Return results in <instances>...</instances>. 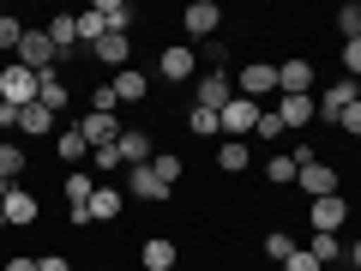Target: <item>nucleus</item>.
<instances>
[{
    "label": "nucleus",
    "mask_w": 361,
    "mask_h": 271,
    "mask_svg": "<svg viewBox=\"0 0 361 271\" xmlns=\"http://www.w3.org/2000/svg\"><path fill=\"white\" fill-rule=\"evenodd\" d=\"M18 66H30V73H61V54H54V42H49V30L42 25H30L25 30V42H18Z\"/></svg>",
    "instance_id": "obj_1"
},
{
    "label": "nucleus",
    "mask_w": 361,
    "mask_h": 271,
    "mask_svg": "<svg viewBox=\"0 0 361 271\" xmlns=\"http://www.w3.org/2000/svg\"><path fill=\"white\" fill-rule=\"evenodd\" d=\"M37 85H42V78L37 73H30V66H0V103H13V109H30V103H37Z\"/></svg>",
    "instance_id": "obj_2"
},
{
    "label": "nucleus",
    "mask_w": 361,
    "mask_h": 271,
    "mask_svg": "<svg viewBox=\"0 0 361 271\" xmlns=\"http://www.w3.org/2000/svg\"><path fill=\"white\" fill-rule=\"evenodd\" d=\"M277 90V66L271 61H247V66H235V97H271Z\"/></svg>",
    "instance_id": "obj_3"
},
{
    "label": "nucleus",
    "mask_w": 361,
    "mask_h": 271,
    "mask_svg": "<svg viewBox=\"0 0 361 271\" xmlns=\"http://www.w3.org/2000/svg\"><path fill=\"white\" fill-rule=\"evenodd\" d=\"M259 115H265V109H259L253 97H229V109H223L217 121H223V133H229V139L247 145V139H253V127H259Z\"/></svg>",
    "instance_id": "obj_4"
},
{
    "label": "nucleus",
    "mask_w": 361,
    "mask_h": 271,
    "mask_svg": "<svg viewBox=\"0 0 361 271\" xmlns=\"http://www.w3.org/2000/svg\"><path fill=\"white\" fill-rule=\"evenodd\" d=\"M0 211H6V229H30V223L42 217V205H37L30 187H6V193H0Z\"/></svg>",
    "instance_id": "obj_5"
},
{
    "label": "nucleus",
    "mask_w": 361,
    "mask_h": 271,
    "mask_svg": "<svg viewBox=\"0 0 361 271\" xmlns=\"http://www.w3.org/2000/svg\"><path fill=\"white\" fill-rule=\"evenodd\" d=\"M229 97H235V78H229V73H199V78H193V103H199V109H217V115H223Z\"/></svg>",
    "instance_id": "obj_6"
},
{
    "label": "nucleus",
    "mask_w": 361,
    "mask_h": 271,
    "mask_svg": "<svg viewBox=\"0 0 361 271\" xmlns=\"http://www.w3.org/2000/svg\"><path fill=\"white\" fill-rule=\"evenodd\" d=\"M180 25H187V37L211 42V37H217V25H223V6H217V0H187V13H180Z\"/></svg>",
    "instance_id": "obj_7"
},
{
    "label": "nucleus",
    "mask_w": 361,
    "mask_h": 271,
    "mask_svg": "<svg viewBox=\"0 0 361 271\" xmlns=\"http://www.w3.org/2000/svg\"><path fill=\"white\" fill-rule=\"evenodd\" d=\"M313 103H319V121H337L349 103H361V85H355V78H331V85L313 97Z\"/></svg>",
    "instance_id": "obj_8"
},
{
    "label": "nucleus",
    "mask_w": 361,
    "mask_h": 271,
    "mask_svg": "<svg viewBox=\"0 0 361 271\" xmlns=\"http://www.w3.org/2000/svg\"><path fill=\"white\" fill-rule=\"evenodd\" d=\"M121 205H127V193H121V187H97V193H90V205L78 211V229H85V223H115L121 217Z\"/></svg>",
    "instance_id": "obj_9"
},
{
    "label": "nucleus",
    "mask_w": 361,
    "mask_h": 271,
    "mask_svg": "<svg viewBox=\"0 0 361 271\" xmlns=\"http://www.w3.org/2000/svg\"><path fill=\"white\" fill-rule=\"evenodd\" d=\"M157 73H163L169 85H187V78H199V49H187V42H175V49H163V61H157Z\"/></svg>",
    "instance_id": "obj_10"
},
{
    "label": "nucleus",
    "mask_w": 361,
    "mask_h": 271,
    "mask_svg": "<svg viewBox=\"0 0 361 271\" xmlns=\"http://www.w3.org/2000/svg\"><path fill=\"white\" fill-rule=\"evenodd\" d=\"M295 187H301L307 199H325V193H337V163H319V157H313V163H301Z\"/></svg>",
    "instance_id": "obj_11"
},
{
    "label": "nucleus",
    "mask_w": 361,
    "mask_h": 271,
    "mask_svg": "<svg viewBox=\"0 0 361 271\" xmlns=\"http://www.w3.org/2000/svg\"><path fill=\"white\" fill-rule=\"evenodd\" d=\"M127 193H133V199H145V205H163L175 187H163V181H157V169H151V163H139V169H127Z\"/></svg>",
    "instance_id": "obj_12"
},
{
    "label": "nucleus",
    "mask_w": 361,
    "mask_h": 271,
    "mask_svg": "<svg viewBox=\"0 0 361 271\" xmlns=\"http://www.w3.org/2000/svg\"><path fill=\"white\" fill-rule=\"evenodd\" d=\"M115 151H121V169H139V163H151V157H157V145H151V133H139V127H121Z\"/></svg>",
    "instance_id": "obj_13"
},
{
    "label": "nucleus",
    "mask_w": 361,
    "mask_h": 271,
    "mask_svg": "<svg viewBox=\"0 0 361 271\" xmlns=\"http://www.w3.org/2000/svg\"><path fill=\"white\" fill-rule=\"evenodd\" d=\"M277 97H313V61H283L277 66Z\"/></svg>",
    "instance_id": "obj_14"
},
{
    "label": "nucleus",
    "mask_w": 361,
    "mask_h": 271,
    "mask_svg": "<svg viewBox=\"0 0 361 271\" xmlns=\"http://www.w3.org/2000/svg\"><path fill=\"white\" fill-rule=\"evenodd\" d=\"M343 217H349L343 193H325V199H313V205H307V223H313V229H325V235L343 229Z\"/></svg>",
    "instance_id": "obj_15"
},
{
    "label": "nucleus",
    "mask_w": 361,
    "mask_h": 271,
    "mask_svg": "<svg viewBox=\"0 0 361 271\" xmlns=\"http://www.w3.org/2000/svg\"><path fill=\"white\" fill-rule=\"evenodd\" d=\"M139 265L145 271H180V247L169 241V235H151V241L139 247Z\"/></svg>",
    "instance_id": "obj_16"
},
{
    "label": "nucleus",
    "mask_w": 361,
    "mask_h": 271,
    "mask_svg": "<svg viewBox=\"0 0 361 271\" xmlns=\"http://www.w3.org/2000/svg\"><path fill=\"white\" fill-rule=\"evenodd\" d=\"M42 30H49L54 54H61V66H66V61H73V49H78V13H54Z\"/></svg>",
    "instance_id": "obj_17"
},
{
    "label": "nucleus",
    "mask_w": 361,
    "mask_h": 271,
    "mask_svg": "<svg viewBox=\"0 0 361 271\" xmlns=\"http://www.w3.org/2000/svg\"><path fill=\"white\" fill-rule=\"evenodd\" d=\"M78 133H85L90 151H103V145L121 139V115H78Z\"/></svg>",
    "instance_id": "obj_18"
},
{
    "label": "nucleus",
    "mask_w": 361,
    "mask_h": 271,
    "mask_svg": "<svg viewBox=\"0 0 361 271\" xmlns=\"http://www.w3.org/2000/svg\"><path fill=\"white\" fill-rule=\"evenodd\" d=\"M90 13L103 18V30H121V37H133V18H139V6H133V0H97Z\"/></svg>",
    "instance_id": "obj_19"
},
{
    "label": "nucleus",
    "mask_w": 361,
    "mask_h": 271,
    "mask_svg": "<svg viewBox=\"0 0 361 271\" xmlns=\"http://www.w3.org/2000/svg\"><path fill=\"white\" fill-rule=\"evenodd\" d=\"M115 97H121V109H139L145 97H151V78H145L139 66H121L115 73Z\"/></svg>",
    "instance_id": "obj_20"
},
{
    "label": "nucleus",
    "mask_w": 361,
    "mask_h": 271,
    "mask_svg": "<svg viewBox=\"0 0 361 271\" xmlns=\"http://www.w3.org/2000/svg\"><path fill=\"white\" fill-rule=\"evenodd\" d=\"M277 115H283L289 133H301V127L319 121V103H313V97H277Z\"/></svg>",
    "instance_id": "obj_21"
},
{
    "label": "nucleus",
    "mask_w": 361,
    "mask_h": 271,
    "mask_svg": "<svg viewBox=\"0 0 361 271\" xmlns=\"http://www.w3.org/2000/svg\"><path fill=\"white\" fill-rule=\"evenodd\" d=\"M301 247H307V253L319 259V265H343V235H325V229H313Z\"/></svg>",
    "instance_id": "obj_22"
},
{
    "label": "nucleus",
    "mask_w": 361,
    "mask_h": 271,
    "mask_svg": "<svg viewBox=\"0 0 361 271\" xmlns=\"http://www.w3.org/2000/svg\"><path fill=\"white\" fill-rule=\"evenodd\" d=\"M90 54H97L103 66H127V61H133V37H121V30H109V37L97 42Z\"/></svg>",
    "instance_id": "obj_23"
},
{
    "label": "nucleus",
    "mask_w": 361,
    "mask_h": 271,
    "mask_svg": "<svg viewBox=\"0 0 361 271\" xmlns=\"http://www.w3.org/2000/svg\"><path fill=\"white\" fill-rule=\"evenodd\" d=\"M37 103H42V109H54V115H61V109L73 103V90H66V78H61V73H42V85H37Z\"/></svg>",
    "instance_id": "obj_24"
},
{
    "label": "nucleus",
    "mask_w": 361,
    "mask_h": 271,
    "mask_svg": "<svg viewBox=\"0 0 361 271\" xmlns=\"http://www.w3.org/2000/svg\"><path fill=\"white\" fill-rule=\"evenodd\" d=\"M18 175H25V145H6V139H0V193L18 187Z\"/></svg>",
    "instance_id": "obj_25"
},
{
    "label": "nucleus",
    "mask_w": 361,
    "mask_h": 271,
    "mask_svg": "<svg viewBox=\"0 0 361 271\" xmlns=\"http://www.w3.org/2000/svg\"><path fill=\"white\" fill-rule=\"evenodd\" d=\"M18 133H25V139H42V133H54V109H42V103L18 109Z\"/></svg>",
    "instance_id": "obj_26"
},
{
    "label": "nucleus",
    "mask_w": 361,
    "mask_h": 271,
    "mask_svg": "<svg viewBox=\"0 0 361 271\" xmlns=\"http://www.w3.org/2000/svg\"><path fill=\"white\" fill-rule=\"evenodd\" d=\"M90 193H97V181H90L85 169H66V205H73V217L90 205Z\"/></svg>",
    "instance_id": "obj_27"
},
{
    "label": "nucleus",
    "mask_w": 361,
    "mask_h": 271,
    "mask_svg": "<svg viewBox=\"0 0 361 271\" xmlns=\"http://www.w3.org/2000/svg\"><path fill=\"white\" fill-rule=\"evenodd\" d=\"M295 175H301V163H295L289 151H271V157H265V181H271V187H289Z\"/></svg>",
    "instance_id": "obj_28"
},
{
    "label": "nucleus",
    "mask_w": 361,
    "mask_h": 271,
    "mask_svg": "<svg viewBox=\"0 0 361 271\" xmlns=\"http://www.w3.org/2000/svg\"><path fill=\"white\" fill-rule=\"evenodd\" d=\"M217 163H223V175H241V169L253 163V151H247L241 139H223V151H217Z\"/></svg>",
    "instance_id": "obj_29"
},
{
    "label": "nucleus",
    "mask_w": 361,
    "mask_h": 271,
    "mask_svg": "<svg viewBox=\"0 0 361 271\" xmlns=\"http://www.w3.org/2000/svg\"><path fill=\"white\" fill-rule=\"evenodd\" d=\"M54 151H61V163H78V157H85L90 145H85V133H78V127H66L61 139H54Z\"/></svg>",
    "instance_id": "obj_30"
},
{
    "label": "nucleus",
    "mask_w": 361,
    "mask_h": 271,
    "mask_svg": "<svg viewBox=\"0 0 361 271\" xmlns=\"http://www.w3.org/2000/svg\"><path fill=\"white\" fill-rule=\"evenodd\" d=\"M337 30H343V42L361 37V0H343V6H337Z\"/></svg>",
    "instance_id": "obj_31"
},
{
    "label": "nucleus",
    "mask_w": 361,
    "mask_h": 271,
    "mask_svg": "<svg viewBox=\"0 0 361 271\" xmlns=\"http://www.w3.org/2000/svg\"><path fill=\"white\" fill-rule=\"evenodd\" d=\"M187 127H193L199 139H211V133H223V121H217V109H199V103H193V115H187Z\"/></svg>",
    "instance_id": "obj_32"
},
{
    "label": "nucleus",
    "mask_w": 361,
    "mask_h": 271,
    "mask_svg": "<svg viewBox=\"0 0 361 271\" xmlns=\"http://www.w3.org/2000/svg\"><path fill=\"white\" fill-rule=\"evenodd\" d=\"M103 37H109V30H103V18H97V13H78V42H85V49H97Z\"/></svg>",
    "instance_id": "obj_33"
},
{
    "label": "nucleus",
    "mask_w": 361,
    "mask_h": 271,
    "mask_svg": "<svg viewBox=\"0 0 361 271\" xmlns=\"http://www.w3.org/2000/svg\"><path fill=\"white\" fill-rule=\"evenodd\" d=\"M277 133H289V127H283V115H277V109H265V115H259V127H253V139L277 145Z\"/></svg>",
    "instance_id": "obj_34"
},
{
    "label": "nucleus",
    "mask_w": 361,
    "mask_h": 271,
    "mask_svg": "<svg viewBox=\"0 0 361 271\" xmlns=\"http://www.w3.org/2000/svg\"><path fill=\"white\" fill-rule=\"evenodd\" d=\"M151 169H157V181H163V187H180V157H163V151H157Z\"/></svg>",
    "instance_id": "obj_35"
},
{
    "label": "nucleus",
    "mask_w": 361,
    "mask_h": 271,
    "mask_svg": "<svg viewBox=\"0 0 361 271\" xmlns=\"http://www.w3.org/2000/svg\"><path fill=\"white\" fill-rule=\"evenodd\" d=\"M115 109H121L115 85H97V90H90V115H115Z\"/></svg>",
    "instance_id": "obj_36"
},
{
    "label": "nucleus",
    "mask_w": 361,
    "mask_h": 271,
    "mask_svg": "<svg viewBox=\"0 0 361 271\" xmlns=\"http://www.w3.org/2000/svg\"><path fill=\"white\" fill-rule=\"evenodd\" d=\"M265 253L277 259V265H283V259L295 253V235H283V229H271V235H265Z\"/></svg>",
    "instance_id": "obj_37"
},
{
    "label": "nucleus",
    "mask_w": 361,
    "mask_h": 271,
    "mask_svg": "<svg viewBox=\"0 0 361 271\" xmlns=\"http://www.w3.org/2000/svg\"><path fill=\"white\" fill-rule=\"evenodd\" d=\"M25 30H30V25H18V18H0V54H6V49L18 54V42H25Z\"/></svg>",
    "instance_id": "obj_38"
},
{
    "label": "nucleus",
    "mask_w": 361,
    "mask_h": 271,
    "mask_svg": "<svg viewBox=\"0 0 361 271\" xmlns=\"http://www.w3.org/2000/svg\"><path fill=\"white\" fill-rule=\"evenodd\" d=\"M343 78H355V85H361V37L343 42Z\"/></svg>",
    "instance_id": "obj_39"
},
{
    "label": "nucleus",
    "mask_w": 361,
    "mask_h": 271,
    "mask_svg": "<svg viewBox=\"0 0 361 271\" xmlns=\"http://www.w3.org/2000/svg\"><path fill=\"white\" fill-rule=\"evenodd\" d=\"M90 169H103V175H115V169H121V151H115V145H103V151H90Z\"/></svg>",
    "instance_id": "obj_40"
},
{
    "label": "nucleus",
    "mask_w": 361,
    "mask_h": 271,
    "mask_svg": "<svg viewBox=\"0 0 361 271\" xmlns=\"http://www.w3.org/2000/svg\"><path fill=\"white\" fill-rule=\"evenodd\" d=\"M283 271H325V265H319V259H313V253H307V247H295V253H289V259H283Z\"/></svg>",
    "instance_id": "obj_41"
},
{
    "label": "nucleus",
    "mask_w": 361,
    "mask_h": 271,
    "mask_svg": "<svg viewBox=\"0 0 361 271\" xmlns=\"http://www.w3.org/2000/svg\"><path fill=\"white\" fill-rule=\"evenodd\" d=\"M337 127H343V133H349V139H361V103H349V109H343V115H337Z\"/></svg>",
    "instance_id": "obj_42"
},
{
    "label": "nucleus",
    "mask_w": 361,
    "mask_h": 271,
    "mask_svg": "<svg viewBox=\"0 0 361 271\" xmlns=\"http://www.w3.org/2000/svg\"><path fill=\"white\" fill-rule=\"evenodd\" d=\"M37 271H73V265H66L61 253H42V259H37Z\"/></svg>",
    "instance_id": "obj_43"
},
{
    "label": "nucleus",
    "mask_w": 361,
    "mask_h": 271,
    "mask_svg": "<svg viewBox=\"0 0 361 271\" xmlns=\"http://www.w3.org/2000/svg\"><path fill=\"white\" fill-rule=\"evenodd\" d=\"M6 271H37V259H30V253H13V259H6Z\"/></svg>",
    "instance_id": "obj_44"
},
{
    "label": "nucleus",
    "mask_w": 361,
    "mask_h": 271,
    "mask_svg": "<svg viewBox=\"0 0 361 271\" xmlns=\"http://www.w3.org/2000/svg\"><path fill=\"white\" fill-rule=\"evenodd\" d=\"M343 265H349V271H361V241H349V247H343Z\"/></svg>",
    "instance_id": "obj_45"
},
{
    "label": "nucleus",
    "mask_w": 361,
    "mask_h": 271,
    "mask_svg": "<svg viewBox=\"0 0 361 271\" xmlns=\"http://www.w3.org/2000/svg\"><path fill=\"white\" fill-rule=\"evenodd\" d=\"M6 127H18V109L13 103H0V133H6Z\"/></svg>",
    "instance_id": "obj_46"
},
{
    "label": "nucleus",
    "mask_w": 361,
    "mask_h": 271,
    "mask_svg": "<svg viewBox=\"0 0 361 271\" xmlns=\"http://www.w3.org/2000/svg\"><path fill=\"white\" fill-rule=\"evenodd\" d=\"M325 271H349V265H325Z\"/></svg>",
    "instance_id": "obj_47"
},
{
    "label": "nucleus",
    "mask_w": 361,
    "mask_h": 271,
    "mask_svg": "<svg viewBox=\"0 0 361 271\" xmlns=\"http://www.w3.org/2000/svg\"><path fill=\"white\" fill-rule=\"evenodd\" d=\"M0 229H6V211H0Z\"/></svg>",
    "instance_id": "obj_48"
},
{
    "label": "nucleus",
    "mask_w": 361,
    "mask_h": 271,
    "mask_svg": "<svg viewBox=\"0 0 361 271\" xmlns=\"http://www.w3.org/2000/svg\"><path fill=\"white\" fill-rule=\"evenodd\" d=\"M103 271H115V265H103Z\"/></svg>",
    "instance_id": "obj_49"
},
{
    "label": "nucleus",
    "mask_w": 361,
    "mask_h": 271,
    "mask_svg": "<svg viewBox=\"0 0 361 271\" xmlns=\"http://www.w3.org/2000/svg\"><path fill=\"white\" fill-rule=\"evenodd\" d=\"M0 18H6V13H0Z\"/></svg>",
    "instance_id": "obj_50"
},
{
    "label": "nucleus",
    "mask_w": 361,
    "mask_h": 271,
    "mask_svg": "<svg viewBox=\"0 0 361 271\" xmlns=\"http://www.w3.org/2000/svg\"><path fill=\"white\" fill-rule=\"evenodd\" d=\"M139 271H145V265H139Z\"/></svg>",
    "instance_id": "obj_51"
}]
</instances>
